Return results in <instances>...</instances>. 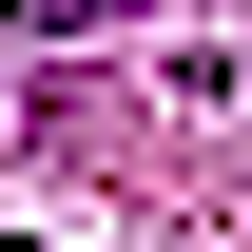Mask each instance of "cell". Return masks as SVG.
Masks as SVG:
<instances>
[{
  "instance_id": "obj_1",
  "label": "cell",
  "mask_w": 252,
  "mask_h": 252,
  "mask_svg": "<svg viewBox=\"0 0 252 252\" xmlns=\"http://www.w3.org/2000/svg\"><path fill=\"white\" fill-rule=\"evenodd\" d=\"M20 39H97V20H136V0H0Z\"/></svg>"
}]
</instances>
